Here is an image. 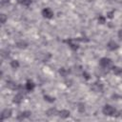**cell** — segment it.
<instances>
[{"label": "cell", "mask_w": 122, "mask_h": 122, "mask_svg": "<svg viewBox=\"0 0 122 122\" xmlns=\"http://www.w3.org/2000/svg\"><path fill=\"white\" fill-rule=\"evenodd\" d=\"M111 64H112L111 59H109V58H107V57H103V58H101L100 61H99L100 67H101V68H104V69L109 68V67L111 66Z\"/></svg>", "instance_id": "cell-2"}, {"label": "cell", "mask_w": 122, "mask_h": 122, "mask_svg": "<svg viewBox=\"0 0 122 122\" xmlns=\"http://www.w3.org/2000/svg\"><path fill=\"white\" fill-rule=\"evenodd\" d=\"M117 36H118V37H119L120 39H122V29L118 31V33H117Z\"/></svg>", "instance_id": "cell-23"}, {"label": "cell", "mask_w": 122, "mask_h": 122, "mask_svg": "<svg viewBox=\"0 0 122 122\" xmlns=\"http://www.w3.org/2000/svg\"><path fill=\"white\" fill-rule=\"evenodd\" d=\"M23 98H24L23 94H22L21 93H18V94H16L14 95V103L19 104V103H21V102H22Z\"/></svg>", "instance_id": "cell-9"}, {"label": "cell", "mask_w": 122, "mask_h": 122, "mask_svg": "<svg viewBox=\"0 0 122 122\" xmlns=\"http://www.w3.org/2000/svg\"><path fill=\"white\" fill-rule=\"evenodd\" d=\"M32 4V0H24V2L22 3V5H24V6H30Z\"/></svg>", "instance_id": "cell-21"}, {"label": "cell", "mask_w": 122, "mask_h": 122, "mask_svg": "<svg viewBox=\"0 0 122 122\" xmlns=\"http://www.w3.org/2000/svg\"><path fill=\"white\" fill-rule=\"evenodd\" d=\"M98 21H99V23L103 24V23L105 22V18H104V17H102V16H99V17H98Z\"/></svg>", "instance_id": "cell-22"}, {"label": "cell", "mask_w": 122, "mask_h": 122, "mask_svg": "<svg viewBox=\"0 0 122 122\" xmlns=\"http://www.w3.org/2000/svg\"><path fill=\"white\" fill-rule=\"evenodd\" d=\"M85 109H86V107H85V104L84 103L80 102V103L77 104V110H78L79 113H84L85 112Z\"/></svg>", "instance_id": "cell-13"}, {"label": "cell", "mask_w": 122, "mask_h": 122, "mask_svg": "<svg viewBox=\"0 0 122 122\" xmlns=\"http://www.w3.org/2000/svg\"><path fill=\"white\" fill-rule=\"evenodd\" d=\"M46 114L50 117L51 116H55V115H58V111L55 108H51L46 112Z\"/></svg>", "instance_id": "cell-8"}, {"label": "cell", "mask_w": 122, "mask_h": 122, "mask_svg": "<svg viewBox=\"0 0 122 122\" xmlns=\"http://www.w3.org/2000/svg\"><path fill=\"white\" fill-rule=\"evenodd\" d=\"M102 113L105 114V115H108V116H111V115H114L115 113V109L111 106V105H105L102 109Z\"/></svg>", "instance_id": "cell-1"}, {"label": "cell", "mask_w": 122, "mask_h": 122, "mask_svg": "<svg viewBox=\"0 0 122 122\" xmlns=\"http://www.w3.org/2000/svg\"><path fill=\"white\" fill-rule=\"evenodd\" d=\"M118 44L115 42V41H113V40H111V41H109L108 42V44H107V48L110 50V51H114V50H116V49H118Z\"/></svg>", "instance_id": "cell-6"}, {"label": "cell", "mask_w": 122, "mask_h": 122, "mask_svg": "<svg viewBox=\"0 0 122 122\" xmlns=\"http://www.w3.org/2000/svg\"><path fill=\"white\" fill-rule=\"evenodd\" d=\"M11 67H12L13 69H14V70L18 69V68H19V62H18L17 60H13L12 62H11Z\"/></svg>", "instance_id": "cell-15"}, {"label": "cell", "mask_w": 122, "mask_h": 122, "mask_svg": "<svg viewBox=\"0 0 122 122\" xmlns=\"http://www.w3.org/2000/svg\"><path fill=\"white\" fill-rule=\"evenodd\" d=\"M7 86H8V88H10L11 90H16V89H17V85H16V83L14 82V81H8Z\"/></svg>", "instance_id": "cell-12"}, {"label": "cell", "mask_w": 122, "mask_h": 122, "mask_svg": "<svg viewBox=\"0 0 122 122\" xmlns=\"http://www.w3.org/2000/svg\"><path fill=\"white\" fill-rule=\"evenodd\" d=\"M31 115H32V112H30V111H25V112H23L22 113L19 114L18 119H19V120H23V119H25V118L30 117Z\"/></svg>", "instance_id": "cell-10"}, {"label": "cell", "mask_w": 122, "mask_h": 122, "mask_svg": "<svg viewBox=\"0 0 122 122\" xmlns=\"http://www.w3.org/2000/svg\"><path fill=\"white\" fill-rule=\"evenodd\" d=\"M7 19H8V17H7L6 14H2L1 15H0V21H1V24H5L6 21H7Z\"/></svg>", "instance_id": "cell-18"}, {"label": "cell", "mask_w": 122, "mask_h": 122, "mask_svg": "<svg viewBox=\"0 0 122 122\" xmlns=\"http://www.w3.org/2000/svg\"><path fill=\"white\" fill-rule=\"evenodd\" d=\"M44 98H45V100L46 101H48V102H53L54 100H55V98L54 97H52V96H49V95H45L44 96Z\"/></svg>", "instance_id": "cell-19"}, {"label": "cell", "mask_w": 122, "mask_h": 122, "mask_svg": "<svg viewBox=\"0 0 122 122\" xmlns=\"http://www.w3.org/2000/svg\"><path fill=\"white\" fill-rule=\"evenodd\" d=\"M70 114H71V113H70V111H68V110H61V111L58 112V116L61 117V118H63V119L69 117Z\"/></svg>", "instance_id": "cell-7"}, {"label": "cell", "mask_w": 122, "mask_h": 122, "mask_svg": "<svg viewBox=\"0 0 122 122\" xmlns=\"http://www.w3.org/2000/svg\"><path fill=\"white\" fill-rule=\"evenodd\" d=\"M9 54H10V51H9L8 49H3V50H1V56H2L3 58H8Z\"/></svg>", "instance_id": "cell-14"}, {"label": "cell", "mask_w": 122, "mask_h": 122, "mask_svg": "<svg viewBox=\"0 0 122 122\" xmlns=\"http://www.w3.org/2000/svg\"><path fill=\"white\" fill-rule=\"evenodd\" d=\"M91 89L94 91V92H95V93H101L102 91H103V86H102V84L101 83H94L92 86H91Z\"/></svg>", "instance_id": "cell-3"}, {"label": "cell", "mask_w": 122, "mask_h": 122, "mask_svg": "<svg viewBox=\"0 0 122 122\" xmlns=\"http://www.w3.org/2000/svg\"><path fill=\"white\" fill-rule=\"evenodd\" d=\"M17 1H18L19 3H21V4H22V3L24 2V0H17Z\"/></svg>", "instance_id": "cell-25"}, {"label": "cell", "mask_w": 122, "mask_h": 122, "mask_svg": "<svg viewBox=\"0 0 122 122\" xmlns=\"http://www.w3.org/2000/svg\"><path fill=\"white\" fill-rule=\"evenodd\" d=\"M113 74H114V75H121V74H122V69H121V68H119V67H113Z\"/></svg>", "instance_id": "cell-16"}, {"label": "cell", "mask_w": 122, "mask_h": 122, "mask_svg": "<svg viewBox=\"0 0 122 122\" xmlns=\"http://www.w3.org/2000/svg\"><path fill=\"white\" fill-rule=\"evenodd\" d=\"M67 71L64 69V68H62V69H61L60 71H59V74L61 75H62V76H67Z\"/></svg>", "instance_id": "cell-20"}, {"label": "cell", "mask_w": 122, "mask_h": 122, "mask_svg": "<svg viewBox=\"0 0 122 122\" xmlns=\"http://www.w3.org/2000/svg\"><path fill=\"white\" fill-rule=\"evenodd\" d=\"M16 47L18 49H26L28 47V42H26L25 40H20L16 43Z\"/></svg>", "instance_id": "cell-11"}, {"label": "cell", "mask_w": 122, "mask_h": 122, "mask_svg": "<svg viewBox=\"0 0 122 122\" xmlns=\"http://www.w3.org/2000/svg\"><path fill=\"white\" fill-rule=\"evenodd\" d=\"M11 115H12V110L11 109H4L1 113V120L9 118V117H11Z\"/></svg>", "instance_id": "cell-4"}, {"label": "cell", "mask_w": 122, "mask_h": 122, "mask_svg": "<svg viewBox=\"0 0 122 122\" xmlns=\"http://www.w3.org/2000/svg\"><path fill=\"white\" fill-rule=\"evenodd\" d=\"M10 1H11V0H2V3L5 4V3H9Z\"/></svg>", "instance_id": "cell-24"}, {"label": "cell", "mask_w": 122, "mask_h": 122, "mask_svg": "<svg viewBox=\"0 0 122 122\" xmlns=\"http://www.w3.org/2000/svg\"><path fill=\"white\" fill-rule=\"evenodd\" d=\"M25 88H26V90L29 91V92H30V91H33V88H34V84H33V82H28V83L26 84V87H25Z\"/></svg>", "instance_id": "cell-17"}, {"label": "cell", "mask_w": 122, "mask_h": 122, "mask_svg": "<svg viewBox=\"0 0 122 122\" xmlns=\"http://www.w3.org/2000/svg\"><path fill=\"white\" fill-rule=\"evenodd\" d=\"M42 15L46 18H52L53 16V12L50 8H46L42 11Z\"/></svg>", "instance_id": "cell-5"}]
</instances>
